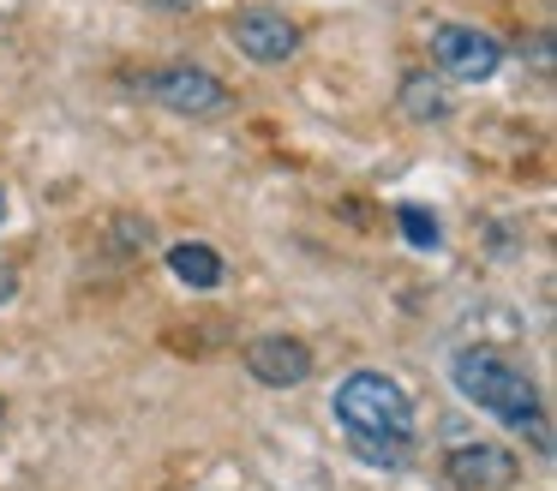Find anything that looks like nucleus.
<instances>
[{
    "label": "nucleus",
    "instance_id": "obj_1",
    "mask_svg": "<svg viewBox=\"0 0 557 491\" xmlns=\"http://www.w3.org/2000/svg\"><path fill=\"white\" fill-rule=\"evenodd\" d=\"M336 419L348 426L354 450L377 467H396L413 443V402L384 371H354L336 390Z\"/></svg>",
    "mask_w": 557,
    "mask_h": 491
},
{
    "label": "nucleus",
    "instance_id": "obj_2",
    "mask_svg": "<svg viewBox=\"0 0 557 491\" xmlns=\"http://www.w3.org/2000/svg\"><path fill=\"white\" fill-rule=\"evenodd\" d=\"M456 390L480 402L485 414H497L504 426H540V390L528 383V371H516L497 354H480V347L456 354Z\"/></svg>",
    "mask_w": 557,
    "mask_h": 491
},
{
    "label": "nucleus",
    "instance_id": "obj_3",
    "mask_svg": "<svg viewBox=\"0 0 557 491\" xmlns=\"http://www.w3.org/2000/svg\"><path fill=\"white\" fill-rule=\"evenodd\" d=\"M432 60L444 78H461V84H480L492 78L497 66H504V42L485 30H473V24H444V30L432 36Z\"/></svg>",
    "mask_w": 557,
    "mask_h": 491
},
{
    "label": "nucleus",
    "instance_id": "obj_4",
    "mask_svg": "<svg viewBox=\"0 0 557 491\" xmlns=\"http://www.w3.org/2000/svg\"><path fill=\"white\" fill-rule=\"evenodd\" d=\"M228 42L240 48L246 60L276 66V60H288L294 48H300V24H294L288 12H276V7H240L228 19Z\"/></svg>",
    "mask_w": 557,
    "mask_h": 491
},
{
    "label": "nucleus",
    "instance_id": "obj_5",
    "mask_svg": "<svg viewBox=\"0 0 557 491\" xmlns=\"http://www.w3.org/2000/svg\"><path fill=\"white\" fill-rule=\"evenodd\" d=\"M138 90H150L157 102H169L174 114H216V108H228V90H222V84L210 78L205 66H162V72H145V78H138Z\"/></svg>",
    "mask_w": 557,
    "mask_h": 491
},
{
    "label": "nucleus",
    "instance_id": "obj_6",
    "mask_svg": "<svg viewBox=\"0 0 557 491\" xmlns=\"http://www.w3.org/2000/svg\"><path fill=\"white\" fill-rule=\"evenodd\" d=\"M246 371L270 390H288V383H306L312 378V347L294 342V335H258L246 347Z\"/></svg>",
    "mask_w": 557,
    "mask_h": 491
},
{
    "label": "nucleus",
    "instance_id": "obj_7",
    "mask_svg": "<svg viewBox=\"0 0 557 491\" xmlns=\"http://www.w3.org/2000/svg\"><path fill=\"white\" fill-rule=\"evenodd\" d=\"M521 462L509 450H497V443H468V450L449 455V479H456L461 491H504L516 486Z\"/></svg>",
    "mask_w": 557,
    "mask_h": 491
},
{
    "label": "nucleus",
    "instance_id": "obj_8",
    "mask_svg": "<svg viewBox=\"0 0 557 491\" xmlns=\"http://www.w3.org/2000/svg\"><path fill=\"white\" fill-rule=\"evenodd\" d=\"M169 270L181 275L186 287H216V282H222V258H216V246H198V240H181V246L169 251Z\"/></svg>",
    "mask_w": 557,
    "mask_h": 491
},
{
    "label": "nucleus",
    "instance_id": "obj_9",
    "mask_svg": "<svg viewBox=\"0 0 557 491\" xmlns=\"http://www.w3.org/2000/svg\"><path fill=\"white\" fill-rule=\"evenodd\" d=\"M396 222H401V234H408L413 246H437V216H432V210H420V204H401Z\"/></svg>",
    "mask_w": 557,
    "mask_h": 491
},
{
    "label": "nucleus",
    "instance_id": "obj_10",
    "mask_svg": "<svg viewBox=\"0 0 557 491\" xmlns=\"http://www.w3.org/2000/svg\"><path fill=\"white\" fill-rule=\"evenodd\" d=\"M408 108L413 114H444V96H437V84H425L420 72L408 78Z\"/></svg>",
    "mask_w": 557,
    "mask_h": 491
},
{
    "label": "nucleus",
    "instance_id": "obj_11",
    "mask_svg": "<svg viewBox=\"0 0 557 491\" xmlns=\"http://www.w3.org/2000/svg\"><path fill=\"white\" fill-rule=\"evenodd\" d=\"M13 287H18V275L7 270V263H0V299H13Z\"/></svg>",
    "mask_w": 557,
    "mask_h": 491
},
{
    "label": "nucleus",
    "instance_id": "obj_12",
    "mask_svg": "<svg viewBox=\"0 0 557 491\" xmlns=\"http://www.w3.org/2000/svg\"><path fill=\"white\" fill-rule=\"evenodd\" d=\"M157 7H193V0H157Z\"/></svg>",
    "mask_w": 557,
    "mask_h": 491
},
{
    "label": "nucleus",
    "instance_id": "obj_13",
    "mask_svg": "<svg viewBox=\"0 0 557 491\" xmlns=\"http://www.w3.org/2000/svg\"><path fill=\"white\" fill-rule=\"evenodd\" d=\"M0 216H7V192H0Z\"/></svg>",
    "mask_w": 557,
    "mask_h": 491
}]
</instances>
